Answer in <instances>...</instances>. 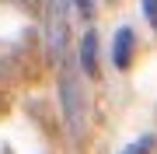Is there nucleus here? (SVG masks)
<instances>
[{
    "label": "nucleus",
    "mask_w": 157,
    "mask_h": 154,
    "mask_svg": "<svg viewBox=\"0 0 157 154\" xmlns=\"http://www.w3.org/2000/svg\"><path fill=\"white\" fill-rule=\"evenodd\" d=\"M59 105H63V116H67V126L73 137H80L84 133V88H80V77L77 70L67 63V70H63L59 77Z\"/></svg>",
    "instance_id": "obj_1"
},
{
    "label": "nucleus",
    "mask_w": 157,
    "mask_h": 154,
    "mask_svg": "<svg viewBox=\"0 0 157 154\" xmlns=\"http://www.w3.org/2000/svg\"><path fill=\"white\" fill-rule=\"evenodd\" d=\"M67 11L70 4H49V53L63 60V49H67Z\"/></svg>",
    "instance_id": "obj_2"
},
{
    "label": "nucleus",
    "mask_w": 157,
    "mask_h": 154,
    "mask_svg": "<svg viewBox=\"0 0 157 154\" xmlns=\"http://www.w3.org/2000/svg\"><path fill=\"white\" fill-rule=\"evenodd\" d=\"M133 46H136V35L133 28H119L112 35V67L115 70H126L129 60H133Z\"/></svg>",
    "instance_id": "obj_3"
},
{
    "label": "nucleus",
    "mask_w": 157,
    "mask_h": 154,
    "mask_svg": "<svg viewBox=\"0 0 157 154\" xmlns=\"http://www.w3.org/2000/svg\"><path fill=\"white\" fill-rule=\"evenodd\" d=\"M80 67L87 70V77L98 74V35H94V28H87L84 39H80Z\"/></svg>",
    "instance_id": "obj_4"
},
{
    "label": "nucleus",
    "mask_w": 157,
    "mask_h": 154,
    "mask_svg": "<svg viewBox=\"0 0 157 154\" xmlns=\"http://www.w3.org/2000/svg\"><path fill=\"white\" fill-rule=\"evenodd\" d=\"M154 144H157V140H154V133H147V137H136L126 151H119V154H150V151H154Z\"/></svg>",
    "instance_id": "obj_5"
},
{
    "label": "nucleus",
    "mask_w": 157,
    "mask_h": 154,
    "mask_svg": "<svg viewBox=\"0 0 157 154\" xmlns=\"http://www.w3.org/2000/svg\"><path fill=\"white\" fill-rule=\"evenodd\" d=\"M140 11H143V18H147V21L157 28V0H143V7H140Z\"/></svg>",
    "instance_id": "obj_6"
},
{
    "label": "nucleus",
    "mask_w": 157,
    "mask_h": 154,
    "mask_svg": "<svg viewBox=\"0 0 157 154\" xmlns=\"http://www.w3.org/2000/svg\"><path fill=\"white\" fill-rule=\"evenodd\" d=\"M73 11H80L84 18H91V14H94V4H73Z\"/></svg>",
    "instance_id": "obj_7"
}]
</instances>
